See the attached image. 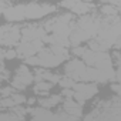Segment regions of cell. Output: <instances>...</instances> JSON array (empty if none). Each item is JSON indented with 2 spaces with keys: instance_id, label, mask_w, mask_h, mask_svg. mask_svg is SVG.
Returning <instances> with one entry per match:
<instances>
[{
  "instance_id": "cell-1",
  "label": "cell",
  "mask_w": 121,
  "mask_h": 121,
  "mask_svg": "<svg viewBox=\"0 0 121 121\" xmlns=\"http://www.w3.org/2000/svg\"><path fill=\"white\" fill-rule=\"evenodd\" d=\"M22 29L16 24H3L0 30V43L3 47H16L22 41Z\"/></svg>"
},
{
  "instance_id": "cell-2",
  "label": "cell",
  "mask_w": 121,
  "mask_h": 121,
  "mask_svg": "<svg viewBox=\"0 0 121 121\" xmlns=\"http://www.w3.org/2000/svg\"><path fill=\"white\" fill-rule=\"evenodd\" d=\"M74 98L81 104L84 105V103L91 98L93 95H95L98 93V87H97V83L94 81H76L74 84Z\"/></svg>"
},
{
  "instance_id": "cell-3",
  "label": "cell",
  "mask_w": 121,
  "mask_h": 121,
  "mask_svg": "<svg viewBox=\"0 0 121 121\" xmlns=\"http://www.w3.org/2000/svg\"><path fill=\"white\" fill-rule=\"evenodd\" d=\"M44 41L40 40V39H34V40H27V39H23L22 37V41L16 46V50H17V57L20 58H27L30 56H36L40 50H43L44 47Z\"/></svg>"
},
{
  "instance_id": "cell-4",
  "label": "cell",
  "mask_w": 121,
  "mask_h": 121,
  "mask_svg": "<svg viewBox=\"0 0 121 121\" xmlns=\"http://www.w3.org/2000/svg\"><path fill=\"white\" fill-rule=\"evenodd\" d=\"M34 81V74L29 70V67L26 64H20L17 69H16V73H14V77L13 80L10 81L12 87L17 91H22L24 90L27 86H30L31 83Z\"/></svg>"
},
{
  "instance_id": "cell-5",
  "label": "cell",
  "mask_w": 121,
  "mask_h": 121,
  "mask_svg": "<svg viewBox=\"0 0 121 121\" xmlns=\"http://www.w3.org/2000/svg\"><path fill=\"white\" fill-rule=\"evenodd\" d=\"M56 12V6L53 4H40L36 2H31L29 4H26V19L29 20H36V19H41L47 14H51Z\"/></svg>"
},
{
  "instance_id": "cell-6",
  "label": "cell",
  "mask_w": 121,
  "mask_h": 121,
  "mask_svg": "<svg viewBox=\"0 0 121 121\" xmlns=\"http://www.w3.org/2000/svg\"><path fill=\"white\" fill-rule=\"evenodd\" d=\"M64 71H66V76L74 78L76 81H81L86 71H87V64L84 63V60L74 58V60L67 61V64L64 67Z\"/></svg>"
},
{
  "instance_id": "cell-7",
  "label": "cell",
  "mask_w": 121,
  "mask_h": 121,
  "mask_svg": "<svg viewBox=\"0 0 121 121\" xmlns=\"http://www.w3.org/2000/svg\"><path fill=\"white\" fill-rule=\"evenodd\" d=\"M39 56V61H40V67H44V69H51V67H57L60 66L63 61L61 57H58L57 54H54L51 51V48H43L37 53Z\"/></svg>"
},
{
  "instance_id": "cell-8",
  "label": "cell",
  "mask_w": 121,
  "mask_h": 121,
  "mask_svg": "<svg viewBox=\"0 0 121 121\" xmlns=\"http://www.w3.org/2000/svg\"><path fill=\"white\" fill-rule=\"evenodd\" d=\"M22 36H23V39H27V40H34V39L43 40L47 36V30L44 29V26L29 24L22 29Z\"/></svg>"
},
{
  "instance_id": "cell-9",
  "label": "cell",
  "mask_w": 121,
  "mask_h": 121,
  "mask_svg": "<svg viewBox=\"0 0 121 121\" xmlns=\"http://www.w3.org/2000/svg\"><path fill=\"white\" fill-rule=\"evenodd\" d=\"M3 16L7 22H22V20L26 19V4L10 6L3 13Z\"/></svg>"
},
{
  "instance_id": "cell-10",
  "label": "cell",
  "mask_w": 121,
  "mask_h": 121,
  "mask_svg": "<svg viewBox=\"0 0 121 121\" xmlns=\"http://www.w3.org/2000/svg\"><path fill=\"white\" fill-rule=\"evenodd\" d=\"M63 110H66L69 114H71V115H74L77 120L83 115V105L74 98H66V101H64V104H63Z\"/></svg>"
},
{
  "instance_id": "cell-11",
  "label": "cell",
  "mask_w": 121,
  "mask_h": 121,
  "mask_svg": "<svg viewBox=\"0 0 121 121\" xmlns=\"http://www.w3.org/2000/svg\"><path fill=\"white\" fill-rule=\"evenodd\" d=\"M29 112L31 114L33 120H54L56 114L50 111V108L39 107V108H29Z\"/></svg>"
},
{
  "instance_id": "cell-12",
  "label": "cell",
  "mask_w": 121,
  "mask_h": 121,
  "mask_svg": "<svg viewBox=\"0 0 121 121\" xmlns=\"http://www.w3.org/2000/svg\"><path fill=\"white\" fill-rule=\"evenodd\" d=\"M93 6L88 4V2H84V0H76L73 7H71V12L74 14H80V16H84V14H88L91 12Z\"/></svg>"
},
{
  "instance_id": "cell-13",
  "label": "cell",
  "mask_w": 121,
  "mask_h": 121,
  "mask_svg": "<svg viewBox=\"0 0 121 121\" xmlns=\"http://www.w3.org/2000/svg\"><path fill=\"white\" fill-rule=\"evenodd\" d=\"M61 94L60 95H50V97H47V98H39V104L41 105V107H46V108H53L54 105H57V104H60L61 103Z\"/></svg>"
},
{
  "instance_id": "cell-14",
  "label": "cell",
  "mask_w": 121,
  "mask_h": 121,
  "mask_svg": "<svg viewBox=\"0 0 121 121\" xmlns=\"http://www.w3.org/2000/svg\"><path fill=\"white\" fill-rule=\"evenodd\" d=\"M53 83H50V81H47V80H41V81H39V83H36V86H34V93H37V94H40V95H47V93L53 88Z\"/></svg>"
},
{
  "instance_id": "cell-15",
  "label": "cell",
  "mask_w": 121,
  "mask_h": 121,
  "mask_svg": "<svg viewBox=\"0 0 121 121\" xmlns=\"http://www.w3.org/2000/svg\"><path fill=\"white\" fill-rule=\"evenodd\" d=\"M101 13L105 14L107 17H112V16H118L120 9L118 7H114L112 4H105V6L101 7Z\"/></svg>"
},
{
  "instance_id": "cell-16",
  "label": "cell",
  "mask_w": 121,
  "mask_h": 121,
  "mask_svg": "<svg viewBox=\"0 0 121 121\" xmlns=\"http://www.w3.org/2000/svg\"><path fill=\"white\" fill-rule=\"evenodd\" d=\"M74 84H76V80L71 78V77H69V76L61 77V78H60V81H58V86L61 87V88H73Z\"/></svg>"
},
{
  "instance_id": "cell-17",
  "label": "cell",
  "mask_w": 121,
  "mask_h": 121,
  "mask_svg": "<svg viewBox=\"0 0 121 121\" xmlns=\"http://www.w3.org/2000/svg\"><path fill=\"white\" fill-rule=\"evenodd\" d=\"M12 98H13V101H14L16 105H19V104H24V103L27 101V98H26L23 94H20V93H13V94H12Z\"/></svg>"
},
{
  "instance_id": "cell-18",
  "label": "cell",
  "mask_w": 121,
  "mask_h": 121,
  "mask_svg": "<svg viewBox=\"0 0 121 121\" xmlns=\"http://www.w3.org/2000/svg\"><path fill=\"white\" fill-rule=\"evenodd\" d=\"M86 51H87V48L86 47H81V46H73V48H71V53L76 57H83Z\"/></svg>"
},
{
  "instance_id": "cell-19",
  "label": "cell",
  "mask_w": 121,
  "mask_h": 121,
  "mask_svg": "<svg viewBox=\"0 0 121 121\" xmlns=\"http://www.w3.org/2000/svg\"><path fill=\"white\" fill-rule=\"evenodd\" d=\"M13 93H14V88L12 87V84L9 87H3L2 90H0V95H2V97H10Z\"/></svg>"
},
{
  "instance_id": "cell-20",
  "label": "cell",
  "mask_w": 121,
  "mask_h": 121,
  "mask_svg": "<svg viewBox=\"0 0 121 121\" xmlns=\"http://www.w3.org/2000/svg\"><path fill=\"white\" fill-rule=\"evenodd\" d=\"M74 88H63L61 91V95L66 97V98H74Z\"/></svg>"
},
{
  "instance_id": "cell-21",
  "label": "cell",
  "mask_w": 121,
  "mask_h": 121,
  "mask_svg": "<svg viewBox=\"0 0 121 121\" xmlns=\"http://www.w3.org/2000/svg\"><path fill=\"white\" fill-rule=\"evenodd\" d=\"M111 90H112V91H115V93L121 97V83H118V81H117V83H112Z\"/></svg>"
},
{
  "instance_id": "cell-22",
  "label": "cell",
  "mask_w": 121,
  "mask_h": 121,
  "mask_svg": "<svg viewBox=\"0 0 121 121\" xmlns=\"http://www.w3.org/2000/svg\"><path fill=\"white\" fill-rule=\"evenodd\" d=\"M105 2H108L110 4H112V6H115V7L121 9V0H105Z\"/></svg>"
},
{
  "instance_id": "cell-23",
  "label": "cell",
  "mask_w": 121,
  "mask_h": 121,
  "mask_svg": "<svg viewBox=\"0 0 121 121\" xmlns=\"http://www.w3.org/2000/svg\"><path fill=\"white\" fill-rule=\"evenodd\" d=\"M27 103L29 104H34L36 103V98H30V100H27Z\"/></svg>"
},
{
  "instance_id": "cell-24",
  "label": "cell",
  "mask_w": 121,
  "mask_h": 121,
  "mask_svg": "<svg viewBox=\"0 0 121 121\" xmlns=\"http://www.w3.org/2000/svg\"><path fill=\"white\" fill-rule=\"evenodd\" d=\"M84 2H88V3H90V2H93V0H84Z\"/></svg>"
}]
</instances>
